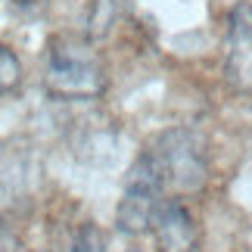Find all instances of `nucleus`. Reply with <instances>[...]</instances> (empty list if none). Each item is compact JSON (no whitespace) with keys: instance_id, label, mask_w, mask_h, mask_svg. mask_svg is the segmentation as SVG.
<instances>
[{"instance_id":"f257e3e1","label":"nucleus","mask_w":252,"mask_h":252,"mask_svg":"<svg viewBox=\"0 0 252 252\" xmlns=\"http://www.w3.org/2000/svg\"><path fill=\"white\" fill-rule=\"evenodd\" d=\"M44 87L56 100H94L106 91V65L81 37H53L44 65Z\"/></svg>"},{"instance_id":"f03ea898","label":"nucleus","mask_w":252,"mask_h":252,"mask_svg":"<svg viewBox=\"0 0 252 252\" xmlns=\"http://www.w3.org/2000/svg\"><path fill=\"white\" fill-rule=\"evenodd\" d=\"M156 174L162 178L165 190L178 193H193L199 190L209 178V156H206V143L196 131L187 128H171L165 134H159L156 143L143 153Z\"/></svg>"},{"instance_id":"7ed1b4c3","label":"nucleus","mask_w":252,"mask_h":252,"mask_svg":"<svg viewBox=\"0 0 252 252\" xmlns=\"http://www.w3.org/2000/svg\"><path fill=\"white\" fill-rule=\"evenodd\" d=\"M162 196H165V187H162V178L156 174L153 162L143 156H137V162L131 165L128 178H125V193L119 202V212H115V224H119L122 234H143L150 230L153 212L159 209Z\"/></svg>"},{"instance_id":"20e7f679","label":"nucleus","mask_w":252,"mask_h":252,"mask_svg":"<svg viewBox=\"0 0 252 252\" xmlns=\"http://www.w3.org/2000/svg\"><path fill=\"white\" fill-rule=\"evenodd\" d=\"M224 78L237 94H252V0H240L227 16Z\"/></svg>"},{"instance_id":"39448f33","label":"nucleus","mask_w":252,"mask_h":252,"mask_svg":"<svg viewBox=\"0 0 252 252\" xmlns=\"http://www.w3.org/2000/svg\"><path fill=\"white\" fill-rule=\"evenodd\" d=\"M150 230L159 252H196L199 230L190 209L181 199H162L159 209L153 212Z\"/></svg>"},{"instance_id":"423d86ee","label":"nucleus","mask_w":252,"mask_h":252,"mask_svg":"<svg viewBox=\"0 0 252 252\" xmlns=\"http://www.w3.org/2000/svg\"><path fill=\"white\" fill-rule=\"evenodd\" d=\"M19 84H22V63L6 44H0V96L16 94Z\"/></svg>"},{"instance_id":"0eeeda50","label":"nucleus","mask_w":252,"mask_h":252,"mask_svg":"<svg viewBox=\"0 0 252 252\" xmlns=\"http://www.w3.org/2000/svg\"><path fill=\"white\" fill-rule=\"evenodd\" d=\"M103 249H106V240L100 234V227H96V224H84L78 234H75L69 252H103Z\"/></svg>"},{"instance_id":"6e6552de","label":"nucleus","mask_w":252,"mask_h":252,"mask_svg":"<svg viewBox=\"0 0 252 252\" xmlns=\"http://www.w3.org/2000/svg\"><path fill=\"white\" fill-rule=\"evenodd\" d=\"M22 240L16 237V230L9 227V221L0 215V252H22Z\"/></svg>"},{"instance_id":"1a4fd4ad","label":"nucleus","mask_w":252,"mask_h":252,"mask_svg":"<svg viewBox=\"0 0 252 252\" xmlns=\"http://www.w3.org/2000/svg\"><path fill=\"white\" fill-rule=\"evenodd\" d=\"M9 3H16V6H37V3H44V0H9Z\"/></svg>"},{"instance_id":"9d476101","label":"nucleus","mask_w":252,"mask_h":252,"mask_svg":"<svg viewBox=\"0 0 252 252\" xmlns=\"http://www.w3.org/2000/svg\"><path fill=\"white\" fill-rule=\"evenodd\" d=\"M128 252H140V249H128Z\"/></svg>"},{"instance_id":"9b49d317","label":"nucleus","mask_w":252,"mask_h":252,"mask_svg":"<svg viewBox=\"0 0 252 252\" xmlns=\"http://www.w3.org/2000/svg\"><path fill=\"white\" fill-rule=\"evenodd\" d=\"M22 252H28V249H22Z\"/></svg>"}]
</instances>
